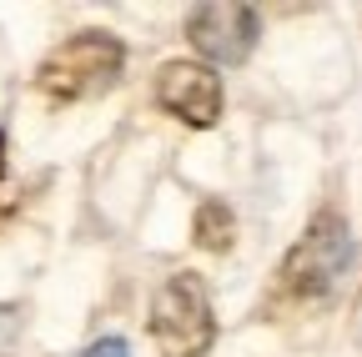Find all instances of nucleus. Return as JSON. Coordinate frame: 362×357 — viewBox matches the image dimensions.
<instances>
[{"label": "nucleus", "instance_id": "obj_1", "mask_svg": "<svg viewBox=\"0 0 362 357\" xmlns=\"http://www.w3.org/2000/svg\"><path fill=\"white\" fill-rule=\"evenodd\" d=\"M121 66H126V51H121L116 35L81 30V35L61 40V46L40 61L35 86H40V96H51V101H86V96H101L121 76Z\"/></svg>", "mask_w": 362, "mask_h": 357}, {"label": "nucleus", "instance_id": "obj_7", "mask_svg": "<svg viewBox=\"0 0 362 357\" xmlns=\"http://www.w3.org/2000/svg\"><path fill=\"white\" fill-rule=\"evenodd\" d=\"M86 357H131V352H126L121 337H106V342H96V347H86Z\"/></svg>", "mask_w": 362, "mask_h": 357}, {"label": "nucleus", "instance_id": "obj_5", "mask_svg": "<svg viewBox=\"0 0 362 357\" xmlns=\"http://www.w3.org/2000/svg\"><path fill=\"white\" fill-rule=\"evenodd\" d=\"M156 106L187 126H211L221 116V76L202 61H166L156 71Z\"/></svg>", "mask_w": 362, "mask_h": 357}, {"label": "nucleus", "instance_id": "obj_3", "mask_svg": "<svg viewBox=\"0 0 362 357\" xmlns=\"http://www.w3.org/2000/svg\"><path fill=\"white\" fill-rule=\"evenodd\" d=\"M151 342L166 357H197L211 342V297L197 272H176L151 297Z\"/></svg>", "mask_w": 362, "mask_h": 357}, {"label": "nucleus", "instance_id": "obj_2", "mask_svg": "<svg viewBox=\"0 0 362 357\" xmlns=\"http://www.w3.org/2000/svg\"><path fill=\"white\" fill-rule=\"evenodd\" d=\"M352 267V237L342 227V216H317L312 227L302 232V242L287 252L282 262V292L297 297V302H317V297H327L342 272Z\"/></svg>", "mask_w": 362, "mask_h": 357}, {"label": "nucleus", "instance_id": "obj_8", "mask_svg": "<svg viewBox=\"0 0 362 357\" xmlns=\"http://www.w3.org/2000/svg\"><path fill=\"white\" fill-rule=\"evenodd\" d=\"M0 156H6V141H0ZM0 166H6V161H0Z\"/></svg>", "mask_w": 362, "mask_h": 357}, {"label": "nucleus", "instance_id": "obj_4", "mask_svg": "<svg viewBox=\"0 0 362 357\" xmlns=\"http://www.w3.org/2000/svg\"><path fill=\"white\" fill-rule=\"evenodd\" d=\"M187 35H192V46H197L206 61H216V66H237V61H247L252 46H257V11L242 6V0L197 6Z\"/></svg>", "mask_w": 362, "mask_h": 357}, {"label": "nucleus", "instance_id": "obj_6", "mask_svg": "<svg viewBox=\"0 0 362 357\" xmlns=\"http://www.w3.org/2000/svg\"><path fill=\"white\" fill-rule=\"evenodd\" d=\"M232 237H237L232 206H226V201H202V206H197V242H202L206 252H226V247H232Z\"/></svg>", "mask_w": 362, "mask_h": 357}]
</instances>
